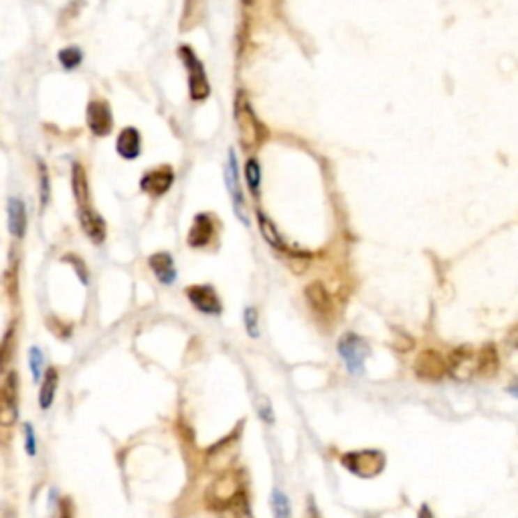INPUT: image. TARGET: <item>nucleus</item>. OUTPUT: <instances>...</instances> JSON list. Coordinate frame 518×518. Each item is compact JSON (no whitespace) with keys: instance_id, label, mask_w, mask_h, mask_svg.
<instances>
[{"instance_id":"2eb2a0df","label":"nucleus","mask_w":518,"mask_h":518,"mask_svg":"<svg viewBox=\"0 0 518 518\" xmlns=\"http://www.w3.org/2000/svg\"><path fill=\"white\" fill-rule=\"evenodd\" d=\"M213 235H215V223H213L211 215L201 213V215L195 217L192 227L188 231V245L195 249L207 247L211 239H213Z\"/></svg>"},{"instance_id":"a878e982","label":"nucleus","mask_w":518,"mask_h":518,"mask_svg":"<svg viewBox=\"0 0 518 518\" xmlns=\"http://www.w3.org/2000/svg\"><path fill=\"white\" fill-rule=\"evenodd\" d=\"M271 508H273V518H291L290 500L277 488H273L271 492Z\"/></svg>"},{"instance_id":"6ab92c4d","label":"nucleus","mask_w":518,"mask_h":518,"mask_svg":"<svg viewBox=\"0 0 518 518\" xmlns=\"http://www.w3.org/2000/svg\"><path fill=\"white\" fill-rule=\"evenodd\" d=\"M500 371V356L494 344H484L480 351H478V367L476 374L482 379H492L496 376Z\"/></svg>"},{"instance_id":"c756f323","label":"nucleus","mask_w":518,"mask_h":518,"mask_svg":"<svg viewBox=\"0 0 518 518\" xmlns=\"http://www.w3.org/2000/svg\"><path fill=\"white\" fill-rule=\"evenodd\" d=\"M243 320H245V328H247L249 336L257 338V336H259V318H257V310H255V308H247V310H245V316H243Z\"/></svg>"},{"instance_id":"c9c22d12","label":"nucleus","mask_w":518,"mask_h":518,"mask_svg":"<svg viewBox=\"0 0 518 518\" xmlns=\"http://www.w3.org/2000/svg\"><path fill=\"white\" fill-rule=\"evenodd\" d=\"M59 518H73V515H71V508H69V504H65V502H63L61 517H59Z\"/></svg>"},{"instance_id":"9b49d317","label":"nucleus","mask_w":518,"mask_h":518,"mask_svg":"<svg viewBox=\"0 0 518 518\" xmlns=\"http://www.w3.org/2000/svg\"><path fill=\"white\" fill-rule=\"evenodd\" d=\"M225 183H227L229 192H231V199H233V208H235V215L247 225V215H245V199H243V192L239 187V170H237V156L233 150H229V162L225 168Z\"/></svg>"},{"instance_id":"72a5a7b5","label":"nucleus","mask_w":518,"mask_h":518,"mask_svg":"<svg viewBox=\"0 0 518 518\" xmlns=\"http://www.w3.org/2000/svg\"><path fill=\"white\" fill-rule=\"evenodd\" d=\"M306 518H322L320 512H318V506L314 504V500L308 498V512H306Z\"/></svg>"},{"instance_id":"9d476101","label":"nucleus","mask_w":518,"mask_h":518,"mask_svg":"<svg viewBox=\"0 0 518 518\" xmlns=\"http://www.w3.org/2000/svg\"><path fill=\"white\" fill-rule=\"evenodd\" d=\"M174 183V170L170 166H158L148 170L140 178V188L150 197H162Z\"/></svg>"},{"instance_id":"39448f33","label":"nucleus","mask_w":518,"mask_h":518,"mask_svg":"<svg viewBox=\"0 0 518 518\" xmlns=\"http://www.w3.org/2000/svg\"><path fill=\"white\" fill-rule=\"evenodd\" d=\"M413 373L417 379L427 381V383H437L448 374V363L441 354L434 349H425L417 354L413 363Z\"/></svg>"},{"instance_id":"1a4fd4ad","label":"nucleus","mask_w":518,"mask_h":518,"mask_svg":"<svg viewBox=\"0 0 518 518\" xmlns=\"http://www.w3.org/2000/svg\"><path fill=\"white\" fill-rule=\"evenodd\" d=\"M187 296L190 304L199 312H203V314L219 316L223 312L221 298H219V294L215 291L213 286H190L187 290Z\"/></svg>"},{"instance_id":"f8f14e48","label":"nucleus","mask_w":518,"mask_h":518,"mask_svg":"<svg viewBox=\"0 0 518 518\" xmlns=\"http://www.w3.org/2000/svg\"><path fill=\"white\" fill-rule=\"evenodd\" d=\"M87 125L96 136H107L114 128V118H112L109 105L102 100L89 102V105H87Z\"/></svg>"},{"instance_id":"aec40b11","label":"nucleus","mask_w":518,"mask_h":518,"mask_svg":"<svg viewBox=\"0 0 518 518\" xmlns=\"http://www.w3.org/2000/svg\"><path fill=\"white\" fill-rule=\"evenodd\" d=\"M237 436H239V432H237V434H231V436L225 437L221 443H217V445L208 452V464H211V468H219V470H223L229 462L233 459V452H235Z\"/></svg>"},{"instance_id":"5701e85b","label":"nucleus","mask_w":518,"mask_h":518,"mask_svg":"<svg viewBox=\"0 0 518 518\" xmlns=\"http://www.w3.org/2000/svg\"><path fill=\"white\" fill-rule=\"evenodd\" d=\"M71 183H73V195H75L79 207L87 205V201H89V188H87V178H85V170H83L82 165H73Z\"/></svg>"},{"instance_id":"dca6fc26","label":"nucleus","mask_w":518,"mask_h":518,"mask_svg":"<svg viewBox=\"0 0 518 518\" xmlns=\"http://www.w3.org/2000/svg\"><path fill=\"white\" fill-rule=\"evenodd\" d=\"M148 266H150V270H152V273L156 275V280H158L160 284L172 286V284L176 282V268H174V259H172L170 253L160 251V253L150 255Z\"/></svg>"},{"instance_id":"4be33fe9","label":"nucleus","mask_w":518,"mask_h":518,"mask_svg":"<svg viewBox=\"0 0 518 518\" xmlns=\"http://www.w3.org/2000/svg\"><path fill=\"white\" fill-rule=\"evenodd\" d=\"M57 387H59V374L55 369H49L45 373L41 385V393H39V405L41 409H49L55 401V393H57Z\"/></svg>"},{"instance_id":"2f4dec72","label":"nucleus","mask_w":518,"mask_h":518,"mask_svg":"<svg viewBox=\"0 0 518 518\" xmlns=\"http://www.w3.org/2000/svg\"><path fill=\"white\" fill-rule=\"evenodd\" d=\"M39 174H41V205L43 207H47L51 188H49V174H47V168H45L43 162H39Z\"/></svg>"},{"instance_id":"393cba45","label":"nucleus","mask_w":518,"mask_h":518,"mask_svg":"<svg viewBox=\"0 0 518 518\" xmlns=\"http://www.w3.org/2000/svg\"><path fill=\"white\" fill-rule=\"evenodd\" d=\"M245 183L251 190L253 197H259V187H261V166L257 158H249L245 162Z\"/></svg>"},{"instance_id":"0eeeda50","label":"nucleus","mask_w":518,"mask_h":518,"mask_svg":"<svg viewBox=\"0 0 518 518\" xmlns=\"http://www.w3.org/2000/svg\"><path fill=\"white\" fill-rule=\"evenodd\" d=\"M19 417V374L8 373L0 389V425L8 427Z\"/></svg>"},{"instance_id":"b1692460","label":"nucleus","mask_w":518,"mask_h":518,"mask_svg":"<svg viewBox=\"0 0 518 518\" xmlns=\"http://www.w3.org/2000/svg\"><path fill=\"white\" fill-rule=\"evenodd\" d=\"M203 8H205L203 0H187L185 13H183V21H181V29L188 31V29L197 26L199 21H201V17H203Z\"/></svg>"},{"instance_id":"6e6552de","label":"nucleus","mask_w":518,"mask_h":518,"mask_svg":"<svg viewBox=\"0 0 518 518\" xmlns=\"http://www.w3.org/2000/svg\"><path fill=\"white\" fill-rule=\"evenodd\" d=\"M338 354L342 356V360L351 373H360V369L365 365V356H367V344L360 336H356L354 332H349L338 340Z\"/></svg>"},{"instance_id":"f03ea898","label":"nucleus","mask_w":518,"mask_h":518,"mask_svg":"<svg viewBox=\"0 0 518 518\" xmlns=\"http://www.w3.org/2000/svg\"><path fill=\"white\" fill-rule=\"evenodd\" d=\"M178 55L181 59L185 61V67L188 69V91H190V98L195 102H205L211 93V85L207 82V73H205V67L203 63L199 61V57L192 53L190 47H181L178 49Z\"/></svg>"},{"instance_id":"ddd939ff","label":"nucleus","mask_w":518,"mask_h":518,"mask_svg":"<svg viewBox=\"0 0 518 518\" xmlns=\"http://www.w3.org/2000/svg\"><path fill=\"white\" fill-rule=\"evenodd\" d=\"M306 302L312 308L314 314H318L320 318H330L334 312V304H332L330 291L326 290V286L322 282H310L304 290Z\"/></svg>"},{"instance_id":"a211bd4d","label":"nucleus","mask_w":518,"mask_h":518,"mask_svg":"<svg viewBox=\"0 0 518 518\" xmlns=\"http://www.w3.org/2000/svg\"><path fill=\"white\" fill-rule=\"evenodd\" d=\"M257 225H259V231H261V235H264V239L270 243L271 247L277 249V251H282V253H290L294 257H302V255H306V253H296V251H290L288 245H286V241H284V235H280V231L277 227L273 225V221H271L270 217H266L261 211H257Z\"/></svg>"},{"instance_id":"f704fd0d","label":"nucleus","mask_w":518,"mask_h":518,"mask_svg":"<svg viewBox=\"0 0 518 518\" xmlns=\"http://www.w3.org/2000/svg\"><path fill=\"white\" fill-rule=\"evenodd\" d=\"M417 518H436V517H434L432 508H427V506L423 504V506H421V510H419V517Z\"/></svg>"},{"instance_id":"7c9ffc66","label":"nucleus","mask_w":518,"mask_h":518,"mask_svg":"<svg viewBox=\"0 0 518 518\" xmlns=\"http://www.w3.org/2000/svg\"><path fill=\"white\" fill-rule=\"evenodd\" d=\"M24 448L29 456H37V439H35V432L31 423H24Z\"/></svg>"},{"instance_id":"f3484780","label":"nucleus","mask_w":518,"mask_h":518,"mask_svg":"<svg viewBox=\"0 0 518 518\" xmlns=\"http://www.w3.org/2000/svg\"><path fill=\"white\" fill-rule=\"evenodd\" d=\"M116 150L118 154L125 158V160H134L140 156L142 152V138H140V132L132 125L124 128L120 134H118V140H116Z\"/></svg>"},{"instance_id":"4468645a","label":"nucleus","mask_w":518,"mask_h":518,"mask_svg":"<svg viewBox=\"0 0 518 518\" xmlns=\"http://www.w3.org/2000/svg\"><path fill=\"white\" fill-rule=\"evenodd\" d=\"M79 225H82L83 233L89 237V241H93L96 245L104 243L105 241V221L102 219V215H98L89 205H82L79 207Z\"/></svg>"},{"instance_id":"f257e3e1","label":"nucleus","mask_w":518,"mask_h":518,"mask_svg":"<svg viewBox=\"0 0 518 518\" xmlns=\"http://www.w3.org/2000/svg\"><path fill=\"white\" fill-rule=\"evenodd\" d=\"M235 120L239 125V136L243 144H255L268 138V130L255 118V112L249 105L243 91H239L237 102H235Z\"/></svg>"},{"instance_id":"bb28decb","label":"nucleus","mask_w":518,"mask_h":518,"mask_svg":"<svg viewBox=\"0 0 518 518\" xmlns=\"http://www.w3.org/2000/svg\"><path fill=\"white\" fill-rule=\"evenodd\" d=\"M57 57H59V63L63 65V69H75L83 61V53L79 47H65V49L59 51Z\"/></svg>"},{"instance_id":"cd10ccee","label":"nucleus","mask_w":518,"mask_h":518,"mask_svg":"<svg viewBox=\"0 0 518 518\" xmlns=\"http://www.w3.org/2000/svg\"><path fill=\"white\" fill-rule=\"evenodd\" d=\"M13 346H15V336H13V328L6 332L4 340L0 342V371L6 369V365L13 358Z\"/></svg>"},{"instance_id":"7ed1b4c3","label":"nucleus","mask_w":518,"mask_h":518,"mask_svg":"<svg viewBox=\"0 0 518 518\" xmlns=\"http://www.w3.org/2000/svg\"><path fill=\"white\" fill-rule=\"evenodd\" d=\"M241 494L239 488V478L235 472H225L223 476H219L211 488L207 490V504L215 510H223L233 506V502Z\"/></svg>"},{"instance_id":"c85d7f7f","label":"nucleus","mask_w":518,"mask_h":518,"mask_svg":"<svg viewBox=\"0 0 518 518\" xmlns=\"http://www.w3.org/2000/svg\"><path fill=\"white\" fill-rule=\"evenodd\" d=\"M43 363H45V358H43L41 349H39V346H33V349L29 351V367H31V373H33V379H35V381H41Z\"/></svg>"},{"instance_id":"412c9836","label":"nucleus","mask_w":518,"mask_h":518,"mask_svg":"<svg viewBox=\"0 0 518 518\" xmlns=\"http://www.w3.org/2000/svg\"><path fill=\"white\" fill-rule=\"evenodd\" d=\"M8 229H10V235L21 239L26 231V207L21 199H10L8 201Z\"/></svg>"},{"instance_id":"423d86ee","label":"nucleus","mask_w":518,"mask_h":518,"mask_svg":"<svg viewBox=\"0 0 518 518\" xmlns=\"http://www.w3.org/2000/svg\"><path fill=\"white\" fill-rule=\"evenodd\" d=\"M445 363L450 376H454L456 381H470L472 376H476L478 351L474 346H457L445 358Z\"/></svg>"},{"instance_id":"e433bc0d","label":"nucleus","mask_w":518,"mask_h":518,"mask_svg":"<svg viewBox=\"0 0 518 518\" xmlns=\"http://www.w3.org/2000/svg\"><path fill=\"white\" fill-rule=\"evenodd\" d=\"M506 391H508L510 395H515V397L518 399V379L512 383V385H508V389H506Z\"/></svg>"},{"instance_id":"473e14b6","label":"nucleus","mask_w":518,"mask_h":518,"mask_svg":"<svg viewBox=\"0 0 518 518\" xmlns=\"http://www.w3.org/2000/svg\"><path fill=\"white\" fill-rule=\"evenodd\" d=\"M259 417L264 421H273V413H271V405L266 401V399H259Z\"/></svg>"},{"instance_id":"20e7f679","label":"nucleus","mask_w":518,"mask_h":518,"mask_svg":"<svg viewBox=\"0 0 518 518\" xmlns=\"http://www.w3.org/2000/svg\"><path fill=\"white\" fill-rule=\"evenodd\" d=\"M342 466L358 478H374L385 468V456L376 450L351 452L342 456Z\"/></svg>"},{"instance_id":"4c0bfd02","label":"nucleus","mask_w":518,"mask_h":518,"mask_svg":"<svg viewBox=\"0 0 518 518\" xmlns=\"http://www.w3.org/2000/svg\"><path fill=\"white\" fill-rule=\"evenodd\" d=\"M241 2H243V4H245V6H251V4H253V2H255V0H241Z\"/></svg>"}]
</instances>
